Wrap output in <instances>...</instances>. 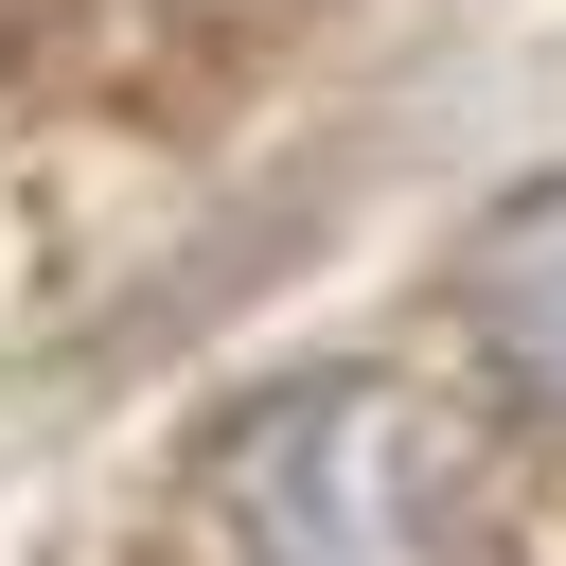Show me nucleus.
<instances>
[{
  "label": "nucleus",
  "mask_w": 566,
  "mask_h": 566,
  "mask_svg": "<svg viewBox=\"0 0 566 566\" xmlns=\"http://www.w3.org/2000/svg\"><path fill=\"white\" fill-rule=\"evenodd\" d=\"M513 442L442 371H283L212 424L230 566H495Z\"/></svg>",
  "instance_id": "nucleus-1"
},
{
  "label": "nucleus",
  "mask_w": 566,
  "mask_h": 566,
  "mask_svg": "<svg viewBox=\"0 0 566 566\" xmlns=\"http://www.w3.org/2000/svg\"><path fill=\"white\" fill-rule=\"evenodd\" d=\"M460 336H478L495 407L566 424V159L478 212V248H460Z\"/></svg>",
  "instance_id": "nucleus-2"
}]
</instances>
